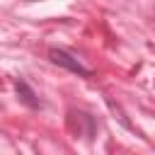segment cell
Returning a JSON list of instances; mask_svg holds the SVG:
<instances>
[{
	"mask_svg": "<svg viewBox=\"0 0 155 155\" xmlns=\"http://www.w3.org/2000/svg\"><path fill=\"white\" fill-rule=\"evenodd\" d=\"M15 92H17V97H19V102L24 104V107H29V109H41V99L36 97V92L29 87V82L27 80H15Z\"/></svg>",
	"mask_w": 155,
	"mask_h": 155,
	"instance_id": "obj_2",
	"label": "cell"
},
{
	"mask_svg": "<svg viewBox=\"0 0 155 155\" xmlns=\"http://www.w3.org/2000/svg\"><path fill=\"white\" fill-rule=\"evenodd\" d=\"M48 58H51V63H56V65H61V68L80 75V78H90V75H92V70H90L87 65H82V63H80L73 53H68L65 48H51V51H48Z\"/></svg>",
	"mask_w": 155,
	"mask_h": 155,
	"instance_id": "obj_1",
	"label": "cell"
}]
</instances>
